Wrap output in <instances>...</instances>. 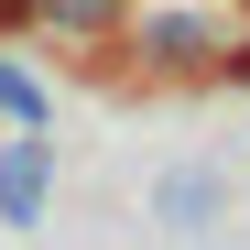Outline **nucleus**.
I'll list each match as a JSON object with an SVG mask.
<instances>
[{"label": "nucleus", "mask_w": 250, "mask_h": 250, "mask_svg": "<svg viewBox=\"0 0 250 250\" xmlns=\"http://www.w3.org/2000/svg\"><path fill=\"white\" fill-rule=\"evenodd\" d=\"M55 218V131H0V229Z\"/></svg>", "instance_id": "f03ea898"}, {"label": "nucleus", "mask_w": 250, "mask_h": 250, "mask_svg": "<svg viewBox=\"0 0 250 250\" xmlns=\"http://www.w3.org/2000/svg\"><path fill=\"white\" fill-rule=\"evenodd\" d=\"M131 44H142L152 65H174V76H218V65H239L229 11H131Z\"/></svg>", "instance_id": "f257e3e1"}, {"label": "nucleus", "mask_w": 250, "mask_h": 250, "mask_svg": "<svg viewBox=\"0 0 250 250\" xmlns=\"http://www.w3.org/2000/svg\"><path fill=\"white\" fill-rule=\"evenodd\" d=\"M33 22H55L65 44H109V33L131 22V0H33Z\"/></svg>", "instance_id": "20e7f679"}, {"label": "nucleus", "mask_w": 250, "mask_h": 250, "mask_svg": "<svg viewBox=\"0 0 250 250\" xmlns=\"http://www.w3.org/2000/svg\"><path fill=\"white\" fill-rule=\"evenodd\" d=\"M11 22H33V0H0V33H11Z\"/></svg>", "instance_id": "39448f33"}, {"label": "nucleus", "mask_w": 250, "mask_h": 250, "mask_svg": "<svg viewBox=\"0 0 250 250\" xmlns=\"http://www.w3.org/2000/svg\"><path fill=\"white\" fill-rule=\"evenodd\" d=\"M152 229H163V239H207V229H229V174H218V163L163 174V185H152Z\"/></svg>", "instance_id": "7ed1b4c3"}]
</instances>
